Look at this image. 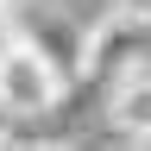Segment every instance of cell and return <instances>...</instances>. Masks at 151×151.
<instances>
[{
    "mask_svg": "<svg viewBox=\"0 0 151 151\" xmlns=\"http://www.w3.org/2000/svg\"><path fill=\"white\" fill-rule=\"evenodd\" d=\"M57 94H63L57 63H50L38 44L13 38V44L0 50V101H6V113H13V120H32V113H44Z\"/></svg>",
    "mask_w": 151,
    "mask_h": 151,
    "instance_id": "cell-1",
    "label": "cell"
},
{
    "mask_svg": "<svg viewBox=\"0 0 151 151\" xmlns=\"http://www.w3.org/2000/svg\"><path fill=\"white\" fill-rule=\"evenodd\" d=\"M19 38H25V44H38L57 63V76H63V82H76V76H88V32L76 25V19H63L57 6H19Z\"/></svg>",
    "mask_w": 151,
    "mask_h": 151,
    "instance_id": "cell-2",
    "label": "cell"
},
{
    "mask_svg": "<svg viewBox=\"0 0 151 151\" xmlns=\"http://www.w3.org/2000/svg\"><path fill=\"white\" fill-rule=\"evenodd\" d=\"M113 126L126 132V139H139V145H151V76L145 69H126L120 82H113Z\"/></svg>",
    "mask_w": 151,
    "mask_h": 151,
    "instance_id": "cell-3",
    "label": "cell"
},
{
    "mask_svg": "<svg viewBox=\"0 0 151 151\" xmlns=\"http://www.w3.org/2000/svg\"><path fill=\"white\" fill-rule=\"evenodd\" d=\"M126 13H139V19H151V0H120Z\"/></svg>",
    "mask_w": 151,
    "mask_h": 151,
    "instance_id": "cell-4",
    "label": "cell"
}]
</instances>
